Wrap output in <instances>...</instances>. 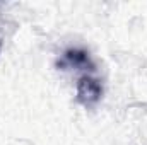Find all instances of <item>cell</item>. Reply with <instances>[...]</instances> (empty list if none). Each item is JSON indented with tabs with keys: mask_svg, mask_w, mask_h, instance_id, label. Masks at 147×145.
<instances>
[{
	"mask_svg": "<svg viewBox=\"0 0 147 145\" xmlns=\"http://www.w3.org/2000/svg\"><path fill=\"white\" fill-rule=\"evenodd\" d=\"M101 94H103V87L98 79L89 77V75H84L79 79V82H77L79 103H82L84 106H92L101 99Z\"/></svg>",
	"mask_w": 147,
	"mask_h": 145,
	"instance_id": "6da1fadb",
	"label": "cell"
},
{
	"mask_svg": "<svg viewBox=\"0 0 147 145\" xmlns=\"http://www.w3.org/2000/svg\"><path fill=\"white\" fill-rule=\"evenodd\" d=\"M65 65H74V67H89L92 68V63L89 60V55L82 50H69L65 51L63 55V60L60 63V67H65Z\"/></svg>",
	"mask_w": 147,
	"mask_h": 145,
	"instance_id": "7a4b0ae2",
	"label": "cell"
}]
</instances>
